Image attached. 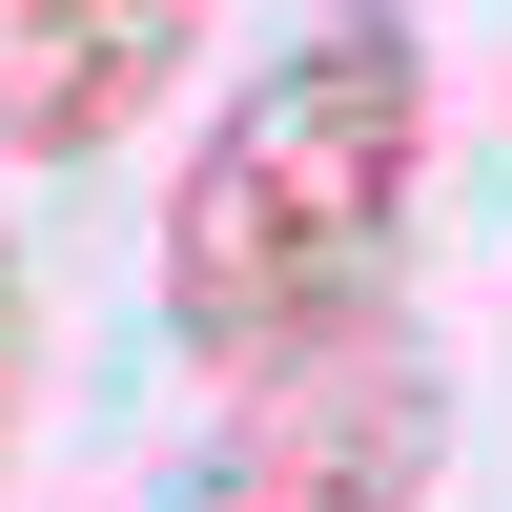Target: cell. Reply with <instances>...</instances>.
<instances>
[{
	"label": "cell",
	"instance_id": "3957f363",
	"mask_svg": "<svg viewBox=\"0 0 512 512\" xmlns=\"http://www.w3.org/2000/svg\"><path fill=\"white\" fill-rule=\"evenodd\" d=\"M205 62V0H0V164H103Z\"/></svg>",
	"mask_w": 512,
	"mask_h": 512
},
{
	"label": "cell",
	"instance_id": "6da1fadb",
	"mask_svg": "<svg viewBox=\"0 0 512 512\" xmlns=\"http://www.w3.org/2000/svg\"><path fill=\"white\" fill-rule=\"evenodd\" d=\"M410 185H431V41L390 0L267 41L226 82V123L185 144V185H164V328L246 390L369 349L390 267H410Z\"/></svg>",
	"mask_w": 512,
	"mask_h": 512
},
{
	"label": "cell",
	"instance_id": "7a4b0ae2",
	"mask_svg": "<svg viewBox=\"0 0 512 512\" xmlns=\"http://www.w3.org/2000/svg\"><path fill=\"white\" fill-rule=\"evenodd\" d=\"M431 451H451V390L369 328V349H328V369H267V390L185 451L164 512H431Z\"/></svg>",
	"mask_w": 512,
	"mask_h": 512
},
{
	"label": "cell",
	"instance_id": "277c9868",
	"mask_svg": "<svg viewBox=\"0 0 512 512\" xmlns=\"http://www.w3.org/2000/svg\"><path fill=\"white\" fill-rule=\"evenodd\" d=\"M0 451H21V246H0Z\"/></svg>",
	"mask_w": 512,
	"mask_h": 512
}]
</instances>
